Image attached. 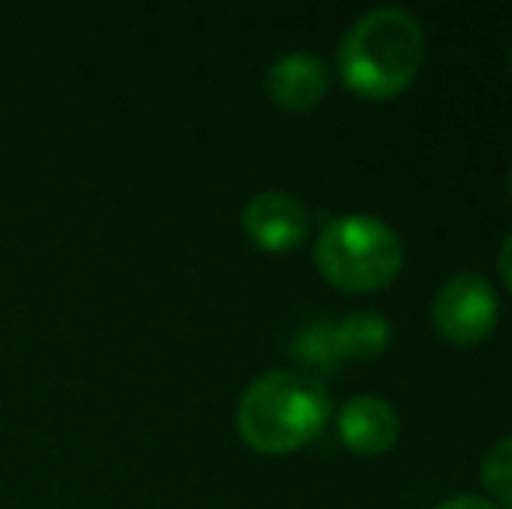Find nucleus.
Masks as SVG:
<instances>
[{"instance_id":"f257e3e1","label":"nucleus","mask_w":512,"mask_h":509,"mask_svg":"<svg viewBox=\"0 0 512 509\" xmlns=\"http://www.w3.org/2000/svg\"><path fill=\"white\" fill-rule=\"evenodd\" d=\"M331 415L328 387L310 370H269L237 401V433L251 450L290 454L324 429Z\"/></svg>"},{"instance_id":"f03ea898","label":"nucleus","mask_w":512,"mask_h":509,"mask_svg":"<svg viewBox=\"0 0 512 509\" xmlns=\"http://www.w3.org/2000/svg\"><path fill=\"white\" fill-rule=\"evenodd\" d=\"M425 32L408 7H373L338 42V70L359 95L387 98L415 81Z\"/></svg>"},{"instance_id":"7ed1b4c3","label":"nucleus","mask_w":512,"mask_h":509,"mask_svg":"<svg viewBox=\"0 0 512 509\" xmlns=\"http://www.w3.org/2000/svg\"><path fill=\"white\" fill-rule=\"evenodd\" d=\"M317 269L345 290H377L398 276L405 262L401 238L373 213H338L324 220L314 245Z\"/></svg>"},{"instance_id":"20e7f679","label":"nucleus","mask_w":512,"mask_h":509,"mask_svg":"<svg viewBox=\"0 0 512 509\" xmlns=\"http://www.w3.org/2000/svg\"><path fill=\"white\" fill-rule=\"evenodd\" d=\"M432 321L457 346H471V342L492 335L495 321H499V293H495L492 279L471 269L453 272L432 300Z\"/></svg>"},{"instance_id":"39448f33","label":"nucleus","mask_w":512,"mask_h":509,"mask_svg":"<svg viewBox=\"0 0 512 509\" xmlns=\"http://www.w3.org/2000/svg\"><path fill=\"white\" fill-rule=\"evenodd\" d=\"M244 231L265 252H286V248L300 245L307 234V210L297 196L283 189L258 192L244 206Z\"/></svg>"},{"instance_id":"423d86ee","label":"nucleus","mask_w":512,"mask_h":509,"mask_svg":"<svg viewBox=\"0 0 512 509\" xmlns=\"http://www.w3.org/2000/svg\"><path fill=\"white\" fill-rule=\"evenodd\" d=\"M265 88L276 105L304 112L321 102V95L328 91V67L310 49H293V53L272 60L269 74H265Z\"/></svg>"},{"instance_id":"0eeeda50","label":"nucleus","mask_w":512,"mask_h":509,"mask_svg":"<svg viewBox=\"0 0 512 509\" xmlns=\"http://www.w3.org/2000/svg\"><path fill=\"white\" fill-rule=\"evenodd\" d=\"M338 433L359 454H384L398 443L401 419L394 405L377 394H359L349 398L338 412Z\"/></svg>"},{"instance_id":"6e6552de","label":"nucleus","mask_w":512,"mask_h":509,"mask_svg":"<svg viewBox=\"0 0 512 509\" xmlns=\"http://www.w3.org/2000/svg\"><path fill=\"white\" fill-rule=\"evenodd\" d=\"M335 335L342 356L370 360V356L384 353L387 342H391V321L380 311H352L349 318L335 321Z\"/></svg>"},{"instance_id":"1a4fd4ad","label":"nucleus","mask_w":512,"mask_h":509,"mask_svg":"<svg viewBox=\"0 0 512 509\" xmlns=\"http://www.w3.org/2000/svg\"><path fill=\"white\" fill-rule=\"evenodd\" d=\"M293 353L307 363V367H335L342 360L338 353V335L331 318H310L297 335H293Z\"/></svg>"},{"instance_id":"9d476101","label":"nucleus","mask_w":512,"mask_h":509,"mask_svg":"<svg viewBox=\"0 0 512 509\" xmlns=\"http://www.w3.org/2000/svg\"><path fill=\"white\" fill-rule=\"evenodd\" d=\"M481 478H485L488 492H492L499 503L512 506V436L499 440L481 461Z\"/></svg>"},{"instance_id":"9b49d317","label":"nucleus","mask_w":512,"mask_h":509,"mask_svg":"<svg viewBox=\"0 0 512 509\" xmlns=\"http://www.w3.org/2000/svg\"><path fill=\"white\" fill-rule=\"evenodd\" d=\"M436 509H502V506H495L492 499H485V496H471V492H460V496H450V499H443Z\"/></svg>"},{"instance_id":"f8f14e48","label":"nucleus","mask_w":512,"mask_h":509,"mask_svg":"<svg viewBox=\"0 0 512 509\" xmlns=\"http://www.w3.org/2000/svg\"><path fill=\"white\" fill-rule=\"evenodd\" d=\"M499 269H502V279H506L509 290H512V231L506 234V241H502V248H499Z\"/></svg>"},{"instance_id":"ddd939ff","label":"nucleus","mask_w":512,"mask_h":509,"mask_svg":"<svg viewBox=\"0 0 512 509\" xmlns=\"http://www.w3.org/2000/svg\"><path fill=\"white\" fill-rule=\"evenodd\" d=\"M509 192H512V171H509Z\"/></svg>"}]
</instances>
